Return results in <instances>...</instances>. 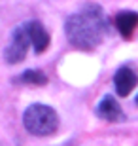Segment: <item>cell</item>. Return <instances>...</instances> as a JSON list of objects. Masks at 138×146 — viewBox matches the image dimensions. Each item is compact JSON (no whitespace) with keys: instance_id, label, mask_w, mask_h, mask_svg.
Listing matches in <instances>:
<instances>
[{"instance_id":"cell-7","label":"cell","mask_w":138,"mask_h":146,"mask_svg":"<svg viewBox=\"0 0 138 146\" xmlns=\"http://www.w3.org/2000/svg\"><path fill=\"white\" fill-rule=\"evenodd\" d=\"M116 25L121 36L129 40L134 34V29L138 27V13L136 11H119L116 17Z\"/></svg>"},{"instance_id":"cell-8","label":"cell","mask_w":138,"mask_h":146,"mask_svg":"<svg viewBox=\"0 0 138 146\" xmlns=\"http://www.w3.org/2000/svg\"><path fill=\"white\" fill-rule=\"evenodd\" d=\"M23 84H34V86H46L48 84V76L40 70H25L21 74Z\"/></svg>"},{"instance_id":"cell-5","label":"cell","mask_w":138,"mask_h":146,"mask_svg":"<svg viewBox=\"0 0 138 146\" xmlns=\"http://www.w3.org/2000/svg\"><path fill=\"white\" fill-rule=\"evenodd\" d=\"M96 116L102 119H108V121H123L125 119L121 106L117 104V101L112 95H106L100 99V103L96 106Z\"/></svg>"},{"instance_id":"cell-4","label":"cell","mask_w":138,"mask_h":146,"mask_svg":"<svg viewBox=\"0 0 138 146\" xmlns=\"http://www.w3.org/2000/svg\"><path fill=\"white\" fill-rule=\"evenodd\" d=\"M25 27H27V33H28V38H30V44L34 48V51L36 53H44L49 48V34L44 29V25L40 21H30Z\"/></svg>"},{"instance_id":"cell-6","label":"cell","mask_w":138,"mask_h":146,"mask_svg":"<svg viewBox=\"0 0 138 146\" xmlns=\"http://www.w3.org/2000/svg\"><path fill=\"white\" fill-rule=\"evenodd\" d=\"M138 84V76L134 74V70H131L129 66H123L116 72L114 76V86L119 97H127L129 93L134 89V86Z\"/></svg>"},{"instance_id":"cell-2","label":"cell","mask_w":138,"mask_h":146,"mask_svg":"<svg viewBox=\"0 0 138 146\" xmlns=\"http://www.w3.org/2000/svg\"><path fill=\"white\" fill-rule=\"evenodd\" d=\"M23 125L30 135L48 137L53 135L59 127V116L51 106L48 104L34 103L30 104L23 114Z\"/></svg>"},{"instance_id":"cell-1","label":"cell","mask_w":138,"mask_h":146,"mask_svg":"<svg viewBox=\"0 0 138 146\" xmlns=\"http://www.w3.org/2000/svg\"><path fill=\"white\" fill-rule=\"evenodd\" d=\"M64 33L72 46L80 49H93L102 42L104 34L108 33V19L100 6L85 4L81 11L66 19Z\"/></svg>"},{"instance_id":"cell-9","label":"cell","mask_w":138,"mask_h":146,"mask_svg":"<svg viewBox=\"0 0 138 146\" xmlns=\"http://www.w3.org/2000/svg\"><path fill=\"white\" fill-rule=\"evenodd\" d=\"M136 104H138V97H136Z\"/></svg>"},{"instance_id":"cell-3","label":"cell","mask_w":138,"mask_h":146,"mask_svg":"<svg viewBox=\"0 0 138 146\" xmlns=\"http://www.w3.org/2000/svg\"><path fill=\"white\" fill-rule=\"evenodd\" d=\"M28 44H30V38H28L27 27H25V25H23V27H17L15 33H13V38H11V44L6 48V51H4L6 63H10V65L21 63V61L27 57Z\"/></svg>"}]
</instances>
